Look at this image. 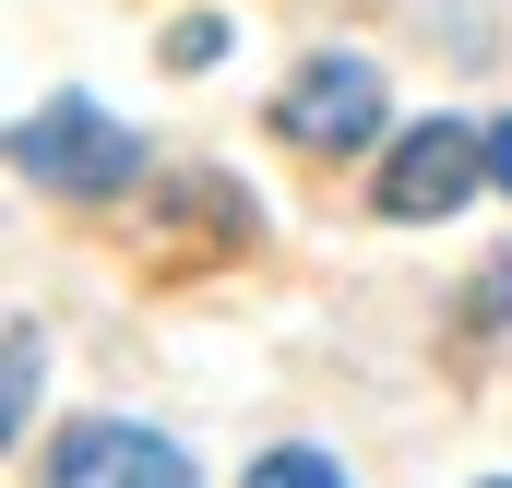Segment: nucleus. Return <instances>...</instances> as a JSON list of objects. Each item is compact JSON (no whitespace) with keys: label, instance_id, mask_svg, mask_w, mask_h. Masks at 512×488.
<instances>
[{"label":"nucleus","instance_id":"nucleus-1","mask_svg":"<svg viewBox=\"0 0 512 488\" xmlns=\"http://www.w3.org/2000/svg\"><path fill=\"white\" fill-rule=\"evenodd\" d=\"M12 167H24L36 191L96 203V191H131V179H143V131L108 120L96 96H60V108H36V120L12 131Z\"/></svg>","mask_w":512,"mask_h":488},{"label":"nucleus","instance_id":"nucleus-2","mask_svg":"<svg viewBox=\"0 0 512 488\" xmlns=\"http://www.w3.org/2000/svg\"><path fill=\"white\" fill-rule=\"evenodd\" d=\"M274 131H286L298 155H358V143H382V72H370V60H310V72L274 96Z\"/></svg>","mask_w":512,"mask_h":488},{"label":"nucleus","instance_id":"nucleus-3","mask_svg":"<svg viewBox=\"0 0 512 488\" xmlns=\"http://www.w3.org/2000/svg\"><path fill=\"white\" fill-rule=\"evenodd\" d=\"M48 488H203V477H191L179 441H155V429H131V417H84V429H60Z\"/></svg>","mask_w":512,"mask_h":488},{"label":"nucleus","instance_id":"nucleus-4","mask_svg":"<svg viewBox=\"0 0 512 488\" xmlns=\"http://www.w3.org/2000/svg\"><path fill=\"white\" fill-rule=\"evenodd\" d=\"M477 167H489V131H465V120L405 131V143H393V167H382V215H393V227H429V215H453V203L477 191Z\"/></svg>","mask_w":512,"mask_h":488},{"label":"nucleus","instance_id":"nucleus-5","mask_svg":"<svg viewBox=\"0 0 512 488\" xmlns=\"http://www.w3.org/2000/svg\"><path fill=\"white\" fill-rule=\"evenodd\" d=\"M239 488H346V465H334V453H298V441H286V453H262Z\"/></svg>","mask_w":512,"mask_h":488},{"label":"nucleus","instance_id":"nucleus-6","mask_svg":"<svg viewBox=\"0 0 512 488\" xmlns=\"http://www.w3.org/2000/svg\"><path fill=\"white\" fill-rule=\"evenodd\" d=\"M215 48H227V24H215V12H191V24H179V36H167V60H179V72H203V60H215Z\"/></svg>","mask_w":512,"mask_h":488},{"label":"nucleus","instance_id":"nucleus-7","mask_svg":"<svg viewBox=\"0 0 512 488\" xmlns=\"http://www.w3.org/2000/svg\"><path fill=\"white\" fill-rule=\"evenodd\" d=\"M489 179H501V191H512V120L489 131Z\"/></svg>","mask_w":512,"mask_h":488},{"label":"nucleus","instance_id":"nucleus-8","mask_svg":"<svg viewBox=\"0 0 512 488\" xmlns=\"http://www.w3.org/2000/svg\"><path fill=\"white\" fill-rule=\"evenodd\" d=\"M489 488H512V477H489Z\"/></svg>","mask_w":512,"mask_h":488}]
</instances>
